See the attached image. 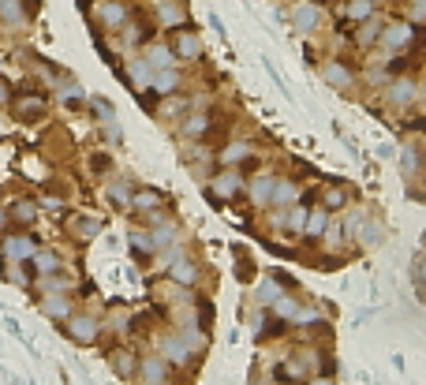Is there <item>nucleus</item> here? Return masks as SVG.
<instances>
[{"mask_svg":"<svg viewBox=\"0 0 426 385\" xmlns=\"http://www.w3.org/2000/svg\"><path fill=\"white\" fill-rule=\"evenodd\" d=\"M318 19H322V11H318V4H296V30L299 34H311Z\"/></svg>","mask_w":426,"mask_h":385,"instance_id":"f257e3e1","label":"nucleus"},{"mask_svg":"<svg viewBox=\"0 0 426 385\" xmlns=\"http://www.w3.org/2000/svg\"><path fill=\"white\" fill-rule=\"evenodd\" d=\"M408 42H411V26H389V30H381V49H389V52L404 49Z\"/></svg>","mask_w":426,"mask_h":385,"instance_id":"f03ea898","label":"nucleus"},{"mask_svg":"<svg viewBox=\"0 0 426 385\" xmlns=\"http://www.w3.org/2000/svg\"><path fill=\"white\" fill-rule=\"evenodd\" d=\"M389 101H393V105H411V101H415V83H411V79L393 83V86H389Z\"/></svg>","mask_w":426,"mask_h":385,"instance_id":"7ed1b4c3","label":"nucleus"},{"mask_svg":"<svg viewBox=\"0 0 426 385\" xmlns=\"http://www.w3.org/2000/svg\"><path fill=\"white\" fill-rule=\"evenodd\" d=\"M322 75L329 79L333 86H340V90H344V86L352 83V71L344 68V64H333V60H329V64H322Z\"/></svg>","mask_w":426,"mask_h":385,"instance_id":"20e7f679","label":"nucleus"},{"mask_svg":"<svg viewBox=\"0 0 426 385\" xmlns=\"http://www.w3.org/2000/svg\"><path fill=\"white\" fill-rule=\"evenodd\" d=\"M98 16H101L105 26H120V23H127L124 4H101V8H98Z\"/></svg>","mask_w":426,"mask_h":385,"instance_id":"39448f33","label":"nucleus"},{"mask_svg":"<svg viewBox=\"0 0 426 385\" xmlns=\"http://www.w3.org/2000/svg\"><path fill=\"white\" fill-rule=\"evenodd\" d=\"M150 86H154V90H161V94H172V90L180 86V75L172 71V68H165L161 75H154V79H150Z\"/></svg>","mask_w":426,"mask_h":385,"instance_id":"423d86ee","label":"nucleus"},{"mask_svg":"<svg viewBox=\"0 0 426 385\" xmlns=\"http://www.w3.org/2000/svg\"><path fill=\"white\" fill-rule=\"evenodd\" d=\"M127 75H131V83H135L139 90L150 86V79H154V71H150V64H146V60H135V64L127 68Z\"/></svg>","mask_w":426,"mask_h":385,"instance_id":"0eeeda50","label":"nucleus"},{"mask_svg":"<svg viewBox=\"0 0 426 385\" xmlns=\"http://www.w3.org/2000/svg\"><path fill=\"white\" fill-rule=\"evenodd\" d=\"M251 198H255L258 206L270 202V198H273V180H270V176H258L255 183H251Z\"/></svg>","mask_w":426,"mask_h":385,"instance_id":"6e6552de","label":"nucleus"},{"mask_svg":"<svg viewBox=\"0 0 426 385\" xmlns=\"http://www.w3.org/2000/svg\"><path fill=\"white\" fill-rule=\"evenodd\" d=\"M157 16H161V23H165V26H180L183 19H188V11H183L180 4H168V0H165V4H161V11H157Z\"/></svg>","mask_w":426,"mask_h":385,"instance_id":"1a4fd4ad","label":"nucleus"},{"mask_svg":"<svg viewBox=\"0 0 426 385\" xmlns=\"http://www.w3.org/2000/svg\"><path fill=\"white\" fill-rule=\"evenodd\" d=\"M359 224H363V221H359ZM355 236H359L363 243H378V240H381V221L370 217V221L363 224V229H355Z\"/></svg>","mask_w":426,"mask_h":385,"instance_id":"9d476101","label":"nucleus"},{"mask_svg":"<svg viewBox=\"0 0 426 385\" xmlns=\"http://www.w3.org/2000/svg\"><path fill=\"white\" fill-rule=\"evenodd\" d=\"M370 16H374V4H370V0H352V4H348V19L367 23Z\"/></svg>","mask_w":426,"mask_h":385,"instance_id":"9b49d317","label":"nucleus"},{"mask_svg":"<svg viewBox=\"0 0 426 385\" xmlns=\"http://www.w3.org/2000/svg\"><path fill=\"white\" fill-rule=\"evenodd\" d=\"M176 52H180V57H198L202 45H198L195 34H180V38H176Z\"/></svg>","mask_w":426,"mask_h":385,"instance_id":"f8f14e48","label":"nucleus"},{"mask_svg":"<svg viewBox=\"0 0 426 385\" xmlns=\"http://www.w3.org/2000/svg\"><path fill=\"white\" fill-rule=\"evenodd\" d=\"M296 188H292V183H273V202L277 206H292V202H296Z\"/></svg>","mask_w":426,"mask_h":385,"instance_id":"ddd939ff","label":"nucleus"},{"mask_svg":"<svg viewBox=\"0 0 426 385\" xmlns=\"http://www.w3.org/2000/svg\"><path fill=\"white\" fill-rule=\"evenodd\" d=\"M146 64H150V68H154V64H157V68H168L172 57H168L165 45H150V52H146Z\"/></svg>","mask_w":426,"mask_h":385,"instance_id":"4468645a","label":"nucleus"},{"mask_svg":"<svg viewBox=\"0 0 426 385\" xmlns=\"http://www.w3.org/2000/svg\"><path fill=\"white\" fill-rule=\"evenodd\" d=\"M239 188V176H236V172H224V176L217 180V195H232Z\"/></svg>","mask_w":426,"mask_h":385,"instance_id":"2eb2a0df","label":"nucleus"},{"mask_svg":"<svg viewBox=\"0 0 426 385\" xmlns=\"http://www.w3.org/2000/svg\"><path fill=\"white\" fill-rule=\"evenodd\" d=\"M30 251H34L30 240H8V255L11 258H23V255H30Z\"/></svg>","mask_w":426,"mask_h":385,"instance_id":"dca6fc26","label":"nucleus"},{"mask_svg":"<svg viewBox=\"0 0 426 385\" xmlns=\"http://www.w3.org/2000/svg\"><path fill=\"white\" fill-rule=\"evenodd\" d=\"M71 333H75L79 340L94 337V322H90V318H86V322H83V318H79V322H71Z\"/></svg>","mask_w":426,"mask_h":385,"instance_id":"f3484780","label":"nucleus"},{"mask_svg":"<svg viewBox=\"0 0 426 385\" xmlns=\"http://www.w3.org/2000/svg\"><path fill=\"white\" fill-rule=\"evenodd\" d=\"M165 355H168V360H176V363H183V360H188V348H183L180 340H168L165 344Z\"/></svg>","mask_w":426,"mask_h":385,"instance_id":"a211bd4d","label":"nucleus"},{"mask_svg":"<svg viewBox=\"0 0 426 385\" xmlns=\"http://www.w3.org/2000/svg\"><path fill=\"white\" fill-rule=\"evenodd\" d=\"M277 296H281V288H277V281H265V285L258 288V299H262V303H273Z\"/></svg>","mask_w":426,"mask_h":385,"instance_id":"6ab92c4d","label":"nucleus"},{"mask_svg":"<svg viewBox=\"0 0 426 385\" xmlns=\"http://www.w3.org/2000/svg\"><path fill=\"white\" fill-rule=\"evenodd\" d=\"M307 232H311V236L326 232V214H322V209H314V214H311V221H307Z\"/></svg>","mask_w":426,"mask_h":385,"instance_id":"aec40b11","label":"nucleus"},{"mask_svg":"<svg viewBox=\"0 0 426 385\" xmlns=\"http://www.w3.org/2000/svg\"><path fill=\"white\" fill-rule=\"evenodd\" d=\"M75 229H79V236H94L98 232V217H79Z\"/></svg>","mask_w":426,"mask_h":385,"instance_id":"412c9836","label":"nucleus"},{"mask_svg":"<svg viewBox=\"0 0 426 385\" xmlns=\"http://www.w3.org/2000/svg\"><path fill=\"white\" fill-rule=\"evenodd\" d=\"M239 157H247V142H232L224 150V161H239Z\"/></svg>","mask_w":426,"mask_h":385,"instance_id":"4be33fe9","label":"nucleus"},{"mask_svg":"<svg viewBox=\"0 0 426 385\" xmlns=\"http://www.w3.org/2000/svg\"><path fill=\"white\" fill-rule=\"evenodd\" d=\"M326 202H329L333 209H337V206H344V202H348V195H344V188H333V191L326 195Z\"/></svg>","mask_w":426,"mask_h":385,"instance_id":"5701e85b","label":"nucleus"},{"mask_svg":"<svg viewBox=\"0 0 426 385\" xmlns=\"http://www.w3.org/2000/svg\"><path fill=\"white\" fill-rule=\"evenodd\" d=\"M374 34H378V19H367V26L359 30V42H374Z\"/></svg>","mask_w":426,"mask_h":385,"instance_id":"b1692460","label":"nucleus"},{"mask_svg":"<svg viewBox=\"0 0 426 385\" xmlns=\"http://www.w3.org/2000/svg\"><path fill=\"white\" fill-rule=\"evenodd\" d=\"M172 273H176L180 281H191V277H195V270H191L188 262H176V265H172Z\"/></svg>","mask_w":426,"mask_h":385,"instance_id":"393cba45","label":"nucleus"},{"mask_svg":"<svg viewBox=\"0 0 426 385\" xmlns=\"http://www.w3.org/2000/svg\"><path fill=\"white\" fill-rule=\"evenodd\" d=\"M38 270H57V255H38Z\"/></svg>","mask_w":426,"mask_h":385,"instance_id":"a878e982","label":"nucleus"},{"mask_svg":"<svg viewBox=\"0 0 426 385\" xmlns=\"http://www.w3.org/2000/svg\"><path fill=\"white\" fill-rule=\"evenodd\" d=\"M183 131H188V135H198V131H206V116H195V120L183 127Z\"/></svg>","mask_w":426,"mask_h":385,"instance_id":"bb28decb","label":"nucleus"},{"mask_svg":"<svg viewBox=\"0 0 426 385\" xmlns=\"http://www.w3.org/2000/svg\"><path fill=\"white\" fill-rule=\"evenodd\" d=\"M404 168H408V172L419 168V154H415V150H404Z\"/></svg>","mask_w":426,"mask_h":385,"instance_id":"cd10ccee","label":"nucleus"},{"mask_svg":"<svg viewBox=\"0 0 426 385\" xmlns=\"http://www.w3.org/2000/svg\"><path fill=\"white\" fill-rule=\"evenodd\" d=\"M45 311H49V314H68V303H60V299H49V303H45Z\"/></svg>","mask_w":426,"mask_h":385,"instance_id":"c85d7f7f","label":"nucleus"},{"mask_svg":"<svg viewBox=\"0 0 426 385\" xmlns=\"http://www.w3.org/2000/svg\"><path fill=\"white\" fill-rule=\"evenodd\" d=\"M142 370L150 374V381H161V363H146Z\"/></svg>","mask_w":426,"mask_h":385,"instance_id":"c756f323","label":"nucleus"},{"mask_svg":"<svg viewBox=\"0 0 426 385\" xmlns=\"http://www.w3.org/2000/svg\"><path fill=\"white\" fill-rule=\"evenodd\" d=\"M139 198V206L146 209V206H157V195H150V191H142V195H135Z\"/></svg>","mask_w":426,"mask_h":385,"instance_id":"7c9ffc66","label":"nucleus"},{"mask_svg":"<svg viewBox=\"0 0 426 385\" xmlns=\"http://www.w3.org/2000/svg\"><path fill=\"white\" fill-rule=\"evenodd\" d=\"M288 221H292V229H299V224H303V221H307V217H303V209H296V214H292Z\"/></svg>","mask_w":426,"mask_h":385,"instance_id":"2f4dec72","label":"nucleus"},{"mask_svg":"<svg viewBox=\"0 0 426 385\" xmlns=\"http://www.w3.org/2000/svg\"><path fill=\"white\" fill-rule=\"evenodd\" d=\"M411 4H415L419 11H426V0H411Z\"/></svg>","mask_w":426,"mask_h":385,"instance_id":"473e14b6","label":"nucleus"},{"mask_svg":"<svg viewBox=\"0 0 426 385\" xmlns=\"http://www.w3.org/2000/svg\"><path fill=\"white\" fill-rule=\"evenodd\" d=\"M314 385H333V381H314Z\"/></svg>","mask_w":426,"mask_h":385,"instance_id":"72a5a7b5","label":"nucleus"}]
</instances>
